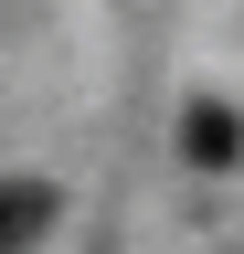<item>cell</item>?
I'll list each match as a JSON object with an SVG mask.
<instances>
[{
	"mask_svg": "<svg viewBox=\"0 0 244 254\" xmlns=\"http://www.w3.org/2000/svg\"><path fill=\"white\" fill-rule=\"evenodd\" d=\"M180 159H191V170H234L244 159V117L223 95H191V106H180Z\"/></svg>",
	"mask_w": 244,
	"mask_h": 254,
	"instance_id": "obj_1",
	"label": "cell"
},
{
	"mask_svg": "<svg viewBox=\"0 0 244 254\" xmlns=\"http://www.w3.org/2000/svg\"><path fill=\"white\" fill-rule=\"evenodd\" d=\"M53 212H64V201H53L43 180H0V254H32L53 233Z\"/></svg>",
	"mask_w": 244,
	"mask_h": 254,
	"instance_id": "obj_2",
	"label": "cell"
}]
</instances>
